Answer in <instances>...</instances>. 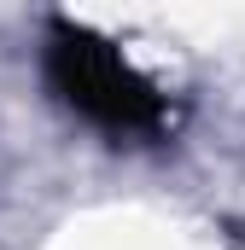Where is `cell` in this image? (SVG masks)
Returning a JSON list of instances; mask_svg holds the SVG:
<instances>
[{
	"instance_id": "cell-1",
	"label": "cell",
	"mask_w": 245,
	"mask_h": 250,
	"mask_svg": "<svg viewBox=\"0 0 245 250\" xmlns=\"http://www.w3.org/2000/svg\"><path fill=\"white\" fill-rule=\"evenodd\" d=\"M47 70H53V87L64 93V105L111 134H140L158 123V93L122 64L111 41H94L82 29H59Z\"/></svg>"
}]
</instances>
